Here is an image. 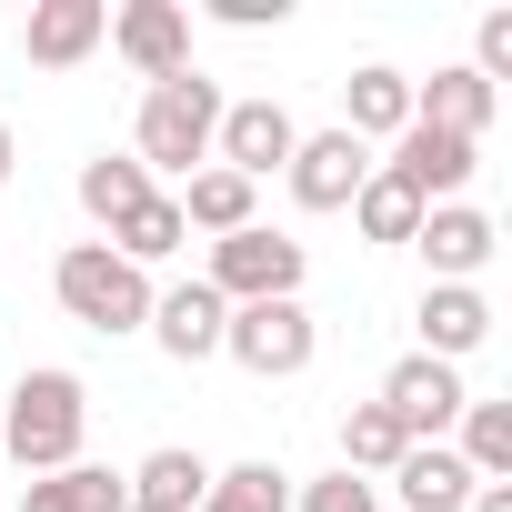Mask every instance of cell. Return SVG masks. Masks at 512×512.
<instances>
[{"mask_svg":"<svg viewBox=\"0 0 512 512\" xmlns=\"http://www.w3.org/2000/svg\"><path fill=\"white\" fill-rule=\"evenodd\" d=\"M81 432H91V392H81V372L41 362V372H21V382H11L0 452H11L31 482H41V472H71V462H81Z\"/></svg>","mask_w":512,"mask_h":512,"instance_id":"cell-1","label":"cell"},{"mask_svg":"<svg viewBox=\"0 0 512 512\" xmlns=\"http://www.w3.org/2000/svg\"><path fill=\"white\" fill-rule=\"evenodd\" d=\"M211 131H221V81H201V71H171V81H151L141 91V131H131V161L141 171H201L211 161Z\"/></svg>","mask_w":512,"mask_h":512,"instance_id":"cell-2","label":"cell"},{"mask_svg":"<svg viewBox=\"0 0 512 512\" xmlns=\"http://www.w3.org/2000/svg\"><path fill=\"white\" fill-rule=\"evenodd\" d=\"M51 292L81 332H141L151 322V272H131L111 241H71L61 262H51Z\"/></svg>","mask_w":512,"mask_h":512,"instance_id":"cell-3","label":"cell"},{"mask_svg":"<svg viewBox=\"0 0 512 512\" xmlns=\"http://www.w3.org/2000/svg\"><path fill=\"white\" fill-rule=\"evenodd\" d=\"M302 272H312V251L292 241V231H272V221H251V231H231V241H211V292L221 302H302Z\"/></svg>","mask_w":512,"mask_h":512,"instance_id":"cell-4","label":"cell"},{"mask_svg":"<svg viewBox=\"0 0 512 512\" xmlns=\"http://www.w3.org/2000/svg\"><path fill=\"white\" fill-rule=\"evenodd\" d=\"M221 352H231L251 382H292V372H312L322 332H312V312H302V302H231Z\"/></svg>","mask_w":512,"mask_h":512,"instance_id":"cell-5","label":"cell"},{"mask_svg":"<svg viewBox=\"0 0 512 512\" xmlns=\"http://www.w3.org/2000/svg\"><path fill=\"white\" fill-rule=\"evenodd\" d=\"M292 141H302V121H292L282 101H221V131H211V161H221V171H241L251 191H262L272 171H292Z\"/></svg>","mask_w":512,"mask_h":512,"instance_id":"cell-6","label":"cell"},{"mask_svg":"<svg viewBox=\"0 0 512 512\" xmlns=\"http://www.w3.org/2000/svg\"><path fill=\"white\" fill-rule=\"evenodd\" d=\"M372 171H382V161L332 121V131H302V141H292V171H282V181H292L302 211H352V191H362Z\"/></svg>","mask_w":512,"mask_h":512,"instance_id":"cell-7","label":"cell"},{"mask_svg":"<svg viewBox=\"0 0 512 512\" xmlns=\"http://www.w3.org/2000/svg\"><path fill=\"white\" fill-rule=\"evenodd\" d=\"M462 402H472V392H462V372H452V362H432V352H402V362L382 372V412H392L412 442H442V432L462 422Z\"/></svg>","mask_w":512,"mask_h":512,"instance_id":"cell-8","label":"cell"},{"mask_svg":"<svg viewBox=\"0 0 512 512\" xmlns=\"http://www.w3.org/2000/svg\"><path fill=\"white\" fill-rule=\"evenodd\" d=\"M382 171H392L422 211H442V201H462V181L482 171V141H452V131H422V121H412V131L392 141V161H382Z\"/></svg>","mask_w":512,"mask_h":512,"instance_id":"cell-9","label":"cell"},{"mask_svg":"<svg viewBox=\"0 0 512 512\" xmlns=\"http://www.w3.org/2000/svg\"><path fill=\"white\" fill-rule=\"evenodd\" d=\"M111 51L141 81H171V71H191V11L181 0H131V11H111Z\"/></svg>","mask_w":512,"mask_h":512,"instance_id":"cell-10","label":"cell"},{"mask_svg":"<svg viewBox=\"0 0 512 512\" xmlns=\"http://www.w3.org/2000/svg\"><path fill=\"white\" fill-rule=\"evenodd\" d=\"M111 41V0H31V21H21V51L31 71H71Z\"/></svg>","mask_w":512,"mask_h":512,"instance_id":"cell-11","label":"cell"},{"mask_svg":"<svg viewBox=\"0 0 512 512\" xmlns=\"http://www.w3.org/2000/svg\"><path fill=\"white\" fill-rule=\"evenodd\" d=\"M221 322H231V302L211 292V282H181V292H151V342L171 352V362H211L221 352Z\"/></svg>","mask_w":512,"mask_h":512,"instance_id":"cell-12","label":"cell"},{"mask_svg":"<svg viewBox=\"0 0 512 512\" xmlns=\"http://www.w3.org/2000/svg\"><path fill=\"white\" fill-rule=\"evenodd\" d=\"M492 211H472V201H442V211H422V231H412V251L432 262V282H472L482 262H492Z\"/></svg>","mask_w":512,"mask_h":512,"instance_id":"cell-13","label":"cell"},{"mask_svg":"<svg viewBox=\"0 0 512 512\" xmlns=\"http://www.w3.org/2000/svg\"><path fill=\"white\" fill-rule=\"evenodd\" d=\"M342 131L372 151V141H402L412 131V81L392 71V61H362L352 81H342Z\"/></svg>","mask_w":512,"mask_h":512,"instance_id":"cell-14","label":"cell"},{"mask_svg":"<svg viewBox=\"0 0 512 512\" xmlns=\"http://www.w3.org/2000/svg\"><path fill=\"white\" fill-rule=\"evenodd\" d=\"M412 121H422V131H452V141H482V131H492V81H482L472 61H452V71L412 81Z\"/></svg>","mask_w":512,"mask_h":512,"instance_id":"cell-15","label":"cell"},{"mask_svg":"<svg viewBox=\"0 0 512 512\" xmlns=\"http://www.w3.org/2000/svg\"><path fill=\"white\" fill-rule=\"evenodd\" d=\"M492 342V302L472 292V282H432L422 292V352L432 362H462V352H482Z\"/></svg>","mask_w":512,"mask_h":512,"instance_id":"cell-16","label":"cell"},{"mask_svg":"<svg viewBox=\"0 0 512 512\" xmlns=\"http://www.w3.org/2000/svg\"><path fill=\"white\" fill-rule=\"evenodd\" d=\"M171 201H181V231H211V241H231V231L262 221V211H251V181H241V171H221V161H201Z\"/></svg>","mask_w":512,"mask_h":512,"instance_id":"cell-17","label":"cell"},{"mask_svg":"<svg viewBox=\"0 0 512 512\" xmlns=\"http://www.w3.org/2000/svg\"><path fill=\"white\" fill-rule=\"evenodd\" d=\"M121 482H131V502H141V512H201L211 462H201V452H181V442H161V452H141V472H121Z\"/></svg>","mask_w":512,"mask_h":512,"instance_id":"cell-18","label":"cell"},{"mask_svg":"<svg viewBox=\"0 0 512 512\" xmlns=\"http://www.w3.org/2000/svg\"><path fill=\"white\" fill-rule=\"evenodd\" d=\"M392 492H402L412 512H462V502H472V472H462L452 442H412V452L392 462Z\"/></svg>","mask_w":512,"mask_h":512,"instance_id":"cell-19","label":"cell"},{"mask_svg":"<svg viewBox=\"0 0 512 512\" xmlns=\"http://www.w3.org/2000/svg\"><path fill=\"white\" fill-rule=\"evenodd\" d=\"M21 512H131V482L101 472V462H71V472L21 482Z\"/></svg>","mask_w":512,"mask_h":512,"instance_id":"cell-20","label":"cell"},{"mask_svg":"<svg viewBox=\"0 0 512 512\" xmlns=\"http://www.w3.org/2000/svg\"><path fill=\"white\" fill-rule=\"evenodd\" d=\"M141 201H151V171H141L131 151H101V161H81V211H91L101 231H111V221H131Z\"/></svg>","mask_w":512,"mask_h":512,"instance_id":"cell-21","label":"cell"},{"mask_svg":"<svg viewBox=\"0 0 512 512\" xmlns=\"http://www.w3.org/2000/svg\"><path fill=\"white\" fill-rule=\"evenodd\" d=\"M181 241H191V231H181V201H171V191H151V201H141L131 221H111V251H121L131 272H151V262H171Z\"/></svg>","mask_w":512,"mask_h":512,"instance_id":"cell-22","label":"cell"},{"mask_svg":"<svg viewBox=\"0 0 512 512\" xmlns=\"http://www.w3.org/2000/svg\"><path fill=\"white\" fill-rule=\"evenodd\" d=\"M201 512H292V472L282 462H231V472H211Z\"/></svg>","mask_w":512,"mask_h":512,"instance_id":"cell-23","label":"cell"},{"mask_svg":"<svg viewBox=\"0 0 512 512\" xmlns=\"http://www.w3.org/2000/svg\"><path fill=\"white\" fill-rule=\"evenodd\" d=\"M402 452H412V432H402L382 402H352V412H342V472H392Z\"/></svg>","mask_w":512,"mask_h":512,"instance_id":"cell-24","label":"cell"},{"mask_svg":"<svg viewBox=\"0 0 512 512\" xmlns=\"http://www.w3.org/2000/svg\"><path fill=\"white\" fill-rule=\"evenodd\" d=\"M462 472L512 482V402H462Z\"/></svg>","mask_w":512,"mask_h":512,"instance_id":"cell-25","label":"cell"},{"mask_svg":"<svg viewBox=\"0 0 512 512\" xmlns=\"http://www.w3.org/2000/svg\"><path fill=\"white\" fill-rule=\"evenodd\" d=\"M352 221H362V241H412V231H422V201H412L392 171H372V181L352 191Z\"/></svg>","mask_w":512,"mask_h":512,"instance_id":"cell-26","label":"cell"},{"mask_svg":"<svg viewBox=\"0 0 512 512\" xmlns=\"http://www.w3.org/2000/svg\"><path fill=\"white\" fill-rule=\"evenodd\" d=\"M292 512H382V492H372L362 472H322V482L292 492Z\"/></svg>","mask_w":512,"mask_h":512,"instance_id":"cell-27","label":"cell"},{"mask_svg":"<svg viewBox=\"0 0 512 512\" xmlns=\"http://www.w3.org/2000/svg\"><path fill=\"white\" fill-rule=\"evenodd\" d=\"M472 71H482V81L512 71V11H482V31H472Z\"/></svg>","mask_w":512,"mask_h":512,"instance_id":"cell-28","label":"cell"},{"mask_svg":"<svg viewBox=\"0 0 512 512\" xmlns=\"http://www.w3.org/2000/svg\"><path fill=\"white\" fill-rule=\"evenodd\" d=\"M211 21H231V31H262V21H282V0H211Z\"/></svg>","mask_w":512,"mask_h":512,"instance_id":"cell-29","label":"cell"},{"mask_svg":"<svg viewBox=\"0 0 512 512\" xmlns=\"http://www.w3.org/2000/svg\"><path fill=\"white\" fill-rule=\"evenodd\" d=\"M462 512H512V482H472V502Z\"/></svg>","mask_w":512,"mask_h":512,"instance_id":"cell-30","label":"cell"},{"mask_svg":"<svg viewBox=\"0 0 512 512\" xmlns=\"http://www.w3.org/2000/svg\"><path fill=\"white\" fill-rule=\"evenodd\" d=\"M0 191H11V121H0Z\"/></svg>","mask_w":512,"mask_h":512,"instance_id":"cell-31","label":"cell"},{"mask_svg":"<svg viewBox=\"0 0 512 512\" xmlns=\"http://www.w3.org/2000/svg\"><path fill=\"white\" fill-rule=\"evenodd\" d=\"M131 512H141V502H131Z\"/></svg>","mask_w":512,"mask_h":512,"instance_id":"cell-32","label":"cell"}]
</instances>
